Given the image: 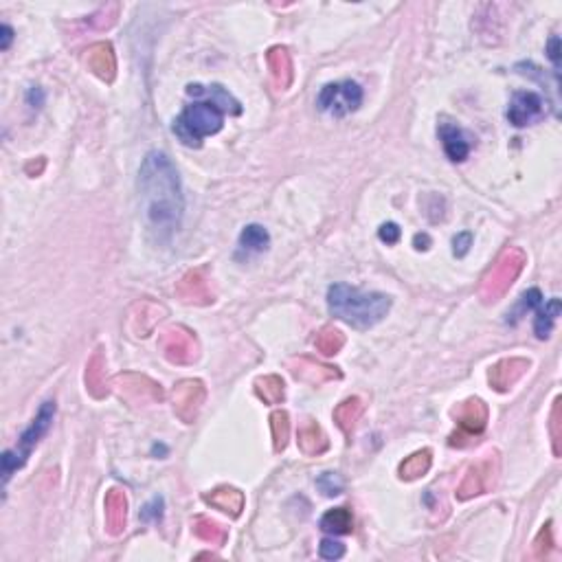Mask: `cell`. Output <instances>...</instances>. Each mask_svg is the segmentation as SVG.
Returning a JSON list of instances; mask_svg holds the SVG:
<instances>
[{"label":"cell","mask_w":562,"mask_h":562,"mask_svg":"<svg viewBox=\"0 0 562 562\" xmlns=\"http://www.w3.org/2000/svg\"><path fill=\"white\" fill-rule=\"evenodd\" d=\"M352 512L347 507H337V510H330L328 514H323L321 518V529L328 534L341 536V534H350L352 532Z\"/></svg>","instance_id":"cell-10"},{"label":"cell","mask_w":562,"mask_h":562,"mask_svg":"<svg viewBox=\"0 0 562 562\" xmlns=\"http://www.w3.org/2000/svg\"><path fill=\"white\" fill-rule=\"evenodd\" d=\"M545 114V99L534 90H518L512 95L507 119L514 127H525Z\"/></svg>","instance_id":"cell-6"},{"label":"cell","mask_w":562,"mask_h":562,"mask_svg":"<svg viewBox=\"0 0 562 562\" xmlns=\"http://www.w3.org/2000/svg\"><path fill=\"white\" fill-rule=\"evenodd\" d=\"M470 246H472V233L463 231L452 237V253H455V257H466Z\"/></svg>","instance_id":"cell-21"},{"label":"cell","mask_w":562,"mask_h":562,"mask_svg":"<svg viewBox=\"0 0 562 562\" xmlns=\"http://www.w3.org/2000/svg\"><path fill=\"white\" fill-rule=\"evenodd\" d=\"M428 466H430V457H428V452L424 450V452H417V455H413L408 461H404L400 470H402V477L415 479V477H419L422 472H426Z\"/></svg>","instance_id":"cell-15"},{"label":"cell","mask_w":562,"mask_h":562,"mask_svg":"<svg viewBox=\"0 0 562 562\" xmlns=\"http://www.w3.org/2000/svg\"><path fill=\"white\" fill-rule=\"evenodd\" d=\"M138 211L147 233L156 242H169L176 235L185 213L180 176L165 152L152 149L138 169Z\"/></svg>","instance_id":"cell-1"},{"label":"cell","mask_w":562,"mask_h":562,"mask_svg":"<svg viewBox=\"0 0 562 562\" xmlns=\"http://www.w3.org/2000/svg\"><path fill=\"white\" fill-rule=\"evenodd\" d=\"M0 34H3V40H0V49L7 51L9 45H12V40H14V29L9 27V25H3V29H0Z\"/></svg>","instance_id":"cell-25"},{"label":"cell","mask_w":562,"mask_h":562,"mask_svg":"<svg viewBox=\"0 0 562 562\" xmlns=\"http://www.w3.org/2000/svg\"><path fill=\"white\" fill-rule=\"evenodd\" d=\"M341 332H337V330H328L326 332V337H328V343H319V347L326 352V354H337V350L341 347V343H343V339L339 337Z\"/></svg>","instance_id":"cell-23"},{"label":"cell","mask_w":562,"mask_h":562,"mask_svg":"<svg viewBox=\"0 0 562 562\" xmlns=\"http://www.w3.org/2000/svg\"><path fill=\"white\" fill-rule=\"evenodd\" d=\"M53 417H56V402H53V400H47V402L40 406L34 422H31V424L23 430V435H20V441H18V448H14V452L18 455V459H20L23 466H25L27 457L31 455V450L38 446V441L47 435Z\"/></svg>","instance_id":"cell-5"},{"label":"cell","mask_w":562,"mask_h":562,"mask_svg":"<svg viewBox=\"0 0 562 562\" xmlns=\"http://www.w3.org/2000/svg\"><path fill=\"white\" fill-rule=\"evenodd\" d=\"M560 299L554 297V299H549L545 308L540 306L536 310V319H534V332H536V337L538 339H549V334L551 330H554V321L558 319L560 315Z\"/></svg>","instance_id":"cell-9"},{"label":"cell","mask_w":562,"mask_h":562,"mask_svg":"<svg viewBox=\"0 0 562 562\" xmlns=\"http://www.w3.org/2000/svg\"><path fill=\"white\" fill-rule=\"evenodd\" d=\"M437 134H439L441 145H444L446 156L452 163H461V160H466L470 156V149H472L470 136L463 132L457 123H450V121L439 123Z\"/></svg>","instance_id":"cell-7"},{"label":"cell","mask_w":562,"mask_h":562,"mask_svg":"<svg viewBox=\"0 0 562 562\" xmlns=\"http://www.w3.org/2000/svg\"><path fill=\"white\" fill-rule=\"evenodd\" d=\"M378 237L384 242V244H398L400 242V237H402V229L395 224V222H384L380 229H378Z\"/></svg>","instance_id":"cell-20"},{"label":"cell","mask_w":562,"mask_h":562,"mask_svg":"<svg viewBox=\"0 0 562 562\" xmlns=\"http://www.w3.org/2000/svg\"><path fill=\"white\" fill-rule=\"evenodd\" d=\"M224 114L226 112L222 108L218 103H213L211 99L189 103L185 110L176 117L174 125H171V132L187 147H200L204 136L218 134L222 130Z\"/></svg>","instance_id":"cell-3"},{"label":"cell","mask_w":562,"mask_h":562,"mask_svg":"<svg viewBox=\"0 0 562 562\" xmlns=\"http://www.w3.org/2000/svg\"><path fill=\"white\" fill-rule=\"evenodd\" d=\"M268 244H270V235L262 224H248L240 233V246L244 251L262 253L268 248Z\"/></svg>","instance_id":"cell-11"},{"label":"cell","mask_w":562,"mask_h":562,"mask_svg":"<svg viewBox=\"0 0 562 562\" xmlns=\"http://www.w3.org/2000/svg\"><path fill=\"white\" fill-rule=\"evenodd\" d=\"M108 521H110L114 534L125 523V499L119 492H112L108 496Z\"/></svg>","instance_id":"cell-14"},{"label":"cell","mask_w":562,"mask_h":562,"mask_svg":"<svg viewBox=\"0 0 562 562\" xmlns=\"http://www.w3.org/2000/svg\"><path fill=\"white\" fill-rule=\"evenodd\" d=\"M140 518H143V521H160V518H163V496H154V499L140 510Z\"/></svg>","instance_id":"cell-19"},{"label":"cell","mask_w":562,"mask_h":562,"mask_svg":"<svg viewBox=\"0 0 562 562\" xmlns=\"http://www.w3.org/2000/svg\"><path fill=\"white\" fill-rule=\"evenodd\" d=\"M547 58L554 64L556 73L560 71V36H551L547 42Z\"/></svg>","instance_id":"cell-22"},{"label":"cell","mask_w":562,"mask_h":562,"mask_svg":"<svg viewBox=\"0 0 562 562\" xmlns=\"http://www.w3.org/2000/svg\"><path fill=\"white\" fill-rule=\"evenodd\" d=\"M413 244H415L417 251H426V248L430 246V237H428L426 233H417V235L413 237Z\"/></svg>","instance_id":"cell-26"},{"label":"cell","mask_w":562,"mask_h":562,"mask_svg":"<svg viewBox=\"0 0 562 562\" xmlns=\"http://www.w3.org/2000/svg\"><path fill=\"white\" fill-rule=\"evenodd\" d=\"M187 93L191 97H209L213 103H218L226 114H240L242 112V106L240 101L235 99V97L222 88L220 84H211V86H200V84H189L187 86Z\"/></svg>","instance_id":"cell-8"},{"label":"cell","mask_w":562,"mask_h":562,"mask_svg":"<svg viewBox=\"0 0 562 562\" xmlns=\"http://www.w3.org/2000/svg\"><path fill=\"white\" fill-rule=\"evenodd\" d=\"M317 485H319L321 492L326 494V496H337V494L343 492L345 481L339 477L337 472H323L321 477L317 479Z\"/></svg>","instance_id":"cell-17"},{"label":"cell","mask_w":562,"mask_h":562,"mask_svg":"<svg viewBox=\"0 0 562 562\" xmlns=\"http://www.w3.org/2000/svg\"><path fill=\"white\" fill-rule=\"evenodd\" d=\"M518 270H521V264L510 262V255H507L501 262L499 270H494V277L490 279L492 288H496V293H503V290L512 284V279L518 275Z\"/></svg>","instance_id":"cell-13"},{"label":"cell","mask_w":562,"mask_h":562,"mask_svg":"<svg viewBox=\"0 0 562 562\" xmlns=\"http://www.w3.org/2000/svg\"><path fill=\"white\" fill-rule=\"evenodd\" d=\"M319 554H321V558H326V560H339V558L345 556V545L339 543V540H334V538H326L319 545Z\"/></svg>","instance_id":"cell-18"},{"label":"cell","mask_w":562,"mask_h":562,"mask_svg":"<svg viewBox=\"0 0 562 562\" xmlns=\"http://www.w3.org/2000/svg\"><path fill=\"white\" fill-rule=\"evenodd\" d=\"M483 404L479 402V400H474V402H468L466 404V411H468V415L463 413L461 415V426H466L470 430H481L483 424H485V411H481V413L477 415V411L481 408Z\"/></svg>","instance_id":"cell-16"},{"label":"cell","mask_w":562,"mask_h":562,"mask_svg":"<svg viewBox=\"0 0 562 562\" xmlns=\"http://www.w3.org/2000/svg\"><path fill=\"white\" fill-rule=\"evenodd\" d=\"M363 88L361 84L352 80L337 82V84H326L317 97V106L321 112H328L332 117H345L350 112H356L363 103Z\"/></svg>","instance_id":"cell-4"},{"label":"cell","mask_w":562,"mask_h":562,"mask_svg":"<svg viewBox=\"0 0 562 562\" xmlns=\"http://www.w3.org/2000/svg\"><path fill=\"white\" fill-rule=\"evenodd\" d=\"M328 306L337 319L352 328L369 330L380 323L391 310V297L382 293H361L347 284H334L328 290Z\"/></svg>","instance_id":"cell-2"},{"label":"cell","mask_w":562,"mask_h":562,"mask_svg":"<svg viewBox=\"0 0 562 562\" xmlns=\"http://www.w3.org/2000/svg\"><path fill=\"white\" fill-rule=\"evenodd\" d=\"M540 306H543V295H540V290L538 288L527 290V293L521 297V301L516 304V308L512 312H507V323H516L523 315H527V312H532V310H538Z\"/></svg>","instance_id":"cell-12"},{"label":"cell","mask_w":562,"mask_h":562,"mask_svg":"<svg viewBox=\"0 0 562 562\" xmlns=\"http://www.w3.org/2000/svg\"><path fill=\"white\" fill-rule=\"evenodd\" d=\"M27 103L31 108H42L45 106V90H42L40 86H31L27 90Z\"/></svg>","instance_id":"cell-24"}]
</instances>
